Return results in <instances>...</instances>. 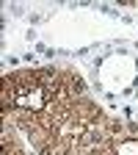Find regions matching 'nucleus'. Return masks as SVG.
I'll return each instance as SVG.
<instances>
[{
	"label": "nucleus",
	"instance_id": "obj_1",
	"mask_svg": "<svg viewBox=\"0 0 138 155\" xmlns=\"http://www.w3.org/2000/svg\"><path fill=\"white\" fill-rule=\"evenodd\" d=\"M17 103L19 105H25V108H30V111H39L44 105V91L42 89H30V91H22L17 97Z\"/></svg>",
	"mask_w": 138,
	"mask_h": 155
},
{
	"label": "nucleus",
	"instance_id": "obj_2",
	"mask_svg": "<svg viewBox=\"0 0 138 155\" xmlns=\"http://www.w3.org/2000/svg\"><path fill=\"white\" fill-rule=\"evenodd\" d=\"M116 155H138V141L135 139H124L122 144H116Z\"/></svg>",
	"mask_w": 138,
	"mask_h": 155
}]
</instances>
